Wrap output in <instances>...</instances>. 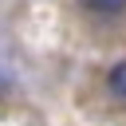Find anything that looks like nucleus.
I'll return each instance as SVG.
<instances>
[{"instance_id":"f257e3e1","label":"nucleus","mask_w":126,"mask_h":126,"mask_svg":"<svg viewBox=\"0 0 126 126\" xmlns=\"http://www.w3.org/2000/svg\"><path fill=\"white\" fill-rule=\"evenodd\" d=\"M94 16H122L126 12V0H83Z\"/></svg>"},{"instance_id":"f03ea898","label":"nucleus","mask_w":126,"mask_h":126,"mask_svg":"<svg viewBox=\"0 0 126 126\" xmlns=\"http://www.w3.org/2000/svg\"><path fill=\"white\" fill-rule=\"evenodd\" d=\"M106 87H110L118 98H126V59L110 67V75H106Z\"/></svg>"}]
</instances>
